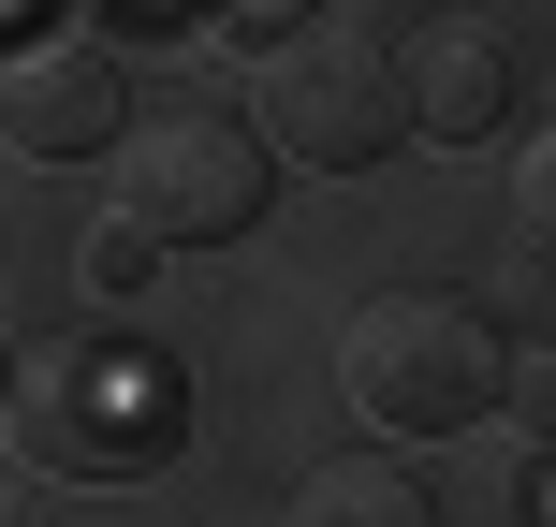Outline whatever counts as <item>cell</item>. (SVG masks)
<instances>
[{
    "label": "cell",
    "mask_w": 556,
    "mask_h": 527,
    "mask_svg": "<svg viewBox=\"0 0 556 527\" xmlns=\"http://www.w3.org/2000/svg\"><path fill=\"white\" fill-rule=\"evenodd\" d=\"M74 264H88V293H147V278H162V250H147L132 221H103V235H88Z\"/></svg>",
    "instance_id": "obj_8"
},
{
    "label": "cell",
    "mask_w": 556,
    "mask_h": 527,
    "mask_svg": "<svg viewBox=\"0 0 556 527\" xmlns=\"http://www.w3.org/2000/svg\"><path fill=\"white\" fill-rule=\"evenodd\" d=\"M337 381H352V411L381 425V440H454V425L513 411V352H498V323H483L469 293H440V278L366 293L352 337H337Z\"/></svg>",
    "instance_id": "obj_3"
},
{
    "label": "cell",
    "mask_w": 556,
    "mask_h": 527,
    "mask_svg": "<svg viewBox=\"0 0 556 527\" xmlns=\"http://www.w3.org/2000/svg\"><path fill=\"white\" fill-rule=\"evenodd\" d=\"M293 527H440V499H425L395 454H323V469L293 484Z\"/></svg>",
    "instance_id": "obj_7"
},
{
    "label": "cell",
    "mask_w": 556,
    "mask_h": 527,
    "mask_svg": "<svg viewBox=\"0 0 556 527\" xmlns=\"http://www.w3.org/2000/svg\"><path fill=\"white\" fill-rule=\"evenodd\" d=\"M250 133L307 176H366L425 133L410 117V45L395 15H293L278 45L250 59Z\"/></svg>",
    "instance_id": "obj_2"
},
{
    "label": "cell",
    "mask_w": 556,
    "mask_h": 527,
    "mask_svg": "<svg viewBox=\"0 0 556 527\" xmlns=\"http://www.w3.org/2000/svg\"><path fill=\"white\" fill-rule=\"evenodd\" d=\"M513 205H528V235H556V133L513 147Z\"/></svg>",
    "instance_id": "obj_10"
},
{
    "label": "cell",
    "mask_w": 556,
    "mask_h": 527,
    "mask_svg": "<svg viewBox=\"0 0 556 527\" xmlns=\"http://www.w3.org/2000/svg\"><path fill=\"white\" fill-rule=\"evenodd\" d=\"M176 440H191V381L147 337L74 323L15 366V454L59 484H147V469H176Z\"/></svg>",
    "instance_id": "obj_1"
},
{
    "label": "cell",
    "mask_w": 556,
    "mask_h": 527,
    "mask_svg": "<svg viewBox=\"0 0 556 527\" xmlns=\"http://www.w3.org/2000/svg\"><path fill=\"white\" fill-rule=\"evenodd\" d=\"M410 117L440 147H469V133H498L513 117V59H498V29H469V15H440L410 45Z\"/></svg>",
    "instance_id": "obj_6"
},
{
    "label": "cell",
    "mask_w": 556,
    "mask_h": 527,
    "mask_svg": "<svg viewBox=\"0 0 556 527\" xmlns=\"http://www.w3.org/2000/svg\"><path fill=\"white\" fill-rule=\"evenodd\" d=\"M0 133H15V162H88V147H132V103H117V59L88 45V29H45L29 15L15 74H0Z\"/></svg>",
    "instance_id": "obj_5"
},
{
    "label": "cell",
    "mask_w": 556,
    "mask_h": 527,
    "mask_svg": "<svg viewBox=\"0 0 556 527\" xmlns=\"http://www.w3.org/2000/svg\"><path fill=\"white\" fill-rule=\"evenodd\" d=\"M513 425H528V454H556V352H513Z\"/></svg>",
    "instance_id": "obj_9"
},
{
    "label": "cell",
    "mask_w": 556,
    "mask_h": 527,
    "mask_svg": "<svg viewBox=\"0 0 556 527\" xmlns=\"http://www.w3.org/2000/svg\"><path fill=\"white\" fill-rule=\"evenodd\" d=\"M264 176L278 147L250 133V117H147L132 147H117V221L147 235V250H220V235L264 221Z\"/></svg>",
    "instance_id": "obj_4"
}]
</instances>
